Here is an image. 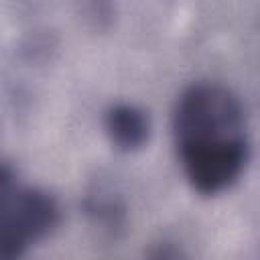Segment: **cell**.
<instances>
[{"instance_id": "1", "label": "cell", "mask_w": 260, "mask_h": 260, "mask_svg": "<svg viewBox=\"0 0 260 260\" xmlns=\"http://www.w3.org/2000/svg\"><path fill=\"white\" fill-rule=\"evenodd\" d=\"M173 128L179 148L246 138L240 100L215 83H195L181 93Z\"/></svg>"}, {"instance_id": "2", "label": "cell", "mask_w": 260, "mask_h": 260, "mask_svg": "<svg viewBox=\"0 0 260 260\" xmlns=\"http://www.w3.org/2000/svg\"><path fill=\"white\" fill-rule=\"evenodd\" d=\"M55 199L30 187H18L0 169V260H20L26 248L45 238L57 223Z\"/></svg>"}, {"instance_id": "3", "label": "cell", "mask_w": 260, "mask_h": 260, "mask_svg": "<svg viewBox=\"0 0 260 260\" xmlns=\"http://www.w3.org/2000/svg\"><path fill=\"white\" fill-rule=\"evenodd\" d=\"M179 152L189 185L201 195H215L242 175L248 160V140L181 146Z\"/></svg>"}, {"instance_id": "4", "label": "cell", "mask_w": 260, "mask_h": 260, "mask_svg": "<svg viewBox=\"0 0 260 260\" xmlns=\"http://www.w3.org/2000/svg\"><path fill=\"white\" fill-rule=\"evenodd\" d=\"M110 140L124 152L140 150L150 136V120L144 110L132 104H116L106 112L104 120Z\"/></svg>"}, {"instance_id": "5", "label": "cell", "mask_w": 260, "mask_h": 260, "mask_svg": "<svg viewBox=\"0 0 260 260\" xmlns=\"http://www.w3.org/2000/svg\"><path fill=\"white\" fill-rule=\"evenodd\" d=\"M148 260H181V256H179V250H177L173 244L162 242V244H158V246L150 252Z\"/></svg>"}]
</instances>
